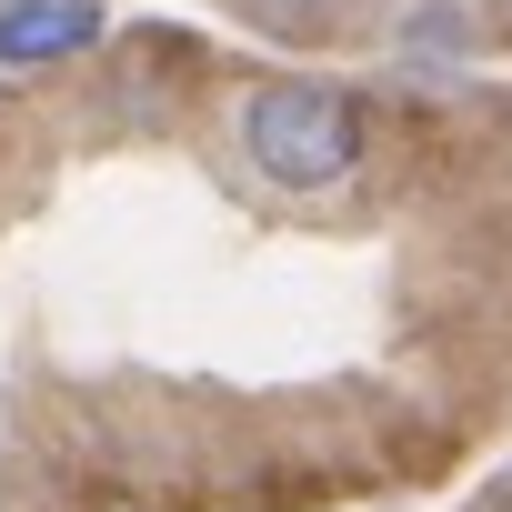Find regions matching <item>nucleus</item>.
Segmentation results:
<instances>
[{
	"label": "nucleus",
	"instance_id": "f257e3e1",
	"mask_svg": "<svg viewBox=\"0 0 512 512\" xmlns=\"http://www.w3.org/2000/svg\"><path fill=\"white\" fill-rule=\"evenodd\" d=\"M231 131H241V161L262 171L272 191H292V201H322V191H342L372 161V111L342 81H312V71L251 81Z\"/></svg>",
	"mask_w": 512,
	"mask_h": 512
},
{
	"label": "nucleus",
	"instance_id": "f03ea898",
	"mask_svg": "<svg viewBox=\"0 0 512 512\" xmlns=\"http://www.w3.org/2000/svg\"><path fill=\"white\" fill-rule=\"evenodd\" d=\"M101 41V11L91 0H0V61L11 71H41V61H71Z\"/></svg>",
	"mask_w": 512,
	"mask_h": 512
},
{
	"label": "nucleus",
	"instance_id": "7ed1b4c3",
	"mask_svg": "<svg viewBox=\"0 0 512 512\" xmlns=\"http://www.w3.org/2000/svg\"><path fill=\"white\" fill-rule=\"evenodd\" d=\"M262 31H282V41H322L332 21H342V0H241Z\"/></svg>",
	"mask_w": 512,
	"mask_h": 512
},
{
	"label": "nucleus",
	"instance_id": "20e7f679",
	"mask_svg": "<svg viewBox=\"0 0 512 512\" xmlns=\"http://www.w3.org/2000/svg\"><path fill=\"white\" fill-rule=\"evenodd\" d=\"M482 512H512V472H502V482H492V492H482Z\"/></svg>",
	"mask_w": 512,
	"mask_h": 512
}]
</instances>
